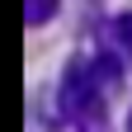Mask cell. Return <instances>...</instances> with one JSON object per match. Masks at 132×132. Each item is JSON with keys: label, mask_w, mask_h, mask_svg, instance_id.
<instances>
[{"label": "cell", "mask_w": 132, "mask_h": 132, "mask_svg": "<svg viewBox=\"0 0 132 132\" xmlns=\"http://www.w3.org/2000/svg\"><path fill=\"white\" fill-rule=\"evenodd\" d=\"M61 109L76 118L80 132H109L104 94L94 90V71H90L85 61H71V66H66V80H61Z\"/></svg>", "instance_id": "obj_1"}, {"label": "cell", "mask_w": 132, "mask_h": 132, "mask_svg": "<svg viewBox=\"0 0 132 132\" xmlns=\"http://www.w3.org/2000/svg\"><path fill=\"white\" fill-rule=\"evenodd\" d=\"M52 14H57V0H28L24 19H28L33 28H38V24H47V19H52Z\"/></svg>", "instance_id": "obj_2"}, {"label": "cell", "mask_w": 132, "mask_h": 132, "mask_svg": "<svg viewBox=\"0 0 132 132\" xmlns=\"http://www.w3.org/2000/svg\"><path fill=\"white\" fill-rule=\"evenodd\" d=\"M118 33H123V43H127V52H132V14H123V19H118Z\"/></svg>", "instance_id": "obj_3"}, {"label": "cell", "mask_w": 132, "mask_h": 132, "mask_svg": "<svg viewBox=\"0 0 132 132\" xmlns=\"http://www.w3.org/2000/svg\"><path fill=\"white\" fill-rule=\"evenodd\" d=\"M127 132H132V113H127Z\"/></svg>", "instance_id": "obj_4"}]
</instances>
